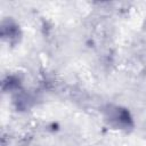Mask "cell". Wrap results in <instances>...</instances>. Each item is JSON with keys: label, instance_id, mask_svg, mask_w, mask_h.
Segmentation results:
<instances>
[{"label": "cell", "instance_id": "1", "mask_svg": "<svg viewBox=\"0 0 146 146\" xmlns=\"http://www.w3.org/2000/svg\"><path fill=\"white\" fill-rule=\"evenodd\" d=\"M104 117L105 121H107V123L115 129L128 130L133 125L129 111L119 105H107L104 108Z\"/></svg>", "mask_w": 146, "mask_h": 146}]
</instances>
